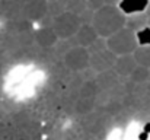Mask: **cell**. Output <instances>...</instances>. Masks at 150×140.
Returning a JSON list of instances; mask_svg holds the SVG:
<instances>
[{"instance_id": "8992f818", "label": "cell", "mask_w": 150, "mask_h": 140, "mask_svg": "<svg viewBox=\"0 0 150 140\" xmlns=\"http://www.w3.org/2000/svg\"><path fill=\"white\" fill-rule=\"evenodd\" d=\"M147 23H149V16L146 12H136V13L127 15L125 26L134 32H139L140 29L146 28Z\"/></svg>"}, {"instance_id": "5b68a950", "label": "cell", "mask_w": 150, "mask_h": 140, "mask_svg": "<svg viewBox=\"0 0 150 140\" xmlns=\"http://www.w3.org/2000/svg\"><path fill=\"white\" fill-rule=\"evenodd\" d=\"M76 35H77L79 44L83 45V47H91L98 38H99L96 29H95L93 25H91V23H85L83 26H80Z\"/></svg>"}, {"instance_id": "7c38bea8", "label": "cell", "mask_w": 150, "mask_h": 140, "mask_svg": "<svg viewBox=\"0 0 150 140\" xmlns=\"http://www.w3.org/2000/svg\"><path fill=\"white\" fill-rule=\"evenodd\" d=\"M136 35H137L139 45H150V26L140 29L139 32H136Z\"/></svg>"}, {"instance_id": "7a4b0ae2", "label": "cell", "mask_w": 150, "mask_h": 140, "mask_svg": "<svg viewBox=\"0 0 150 140\" xmlns=\"http://www.w3.org/2000/svg\"><path fill=\"white\" fill-rule=\"evenodd\" d=\"M137 47H139V41H137L136 32L128 29L127 26H124L122 29L117 31L115 34L106 38V48L111 50L117 55L134 53Z\"/></svg>"}, {"instance_id": "52a82bcc", "label": "cell", "mask_w": 150, "mask_h": 140, "mask_svg": "<svg viewBox=\"0 0 150 140\" xmlns=\"http://www.w3.org/2000/svg\"><path fill=\"white\" fill-rule=\"evenodd\" d=\"M136 58L134 55L131 57L130 54H124V55H120L115 61V70L120 73V75H131L136 69Z\"/></svg>"}, {"instance_id": "ba28073f", "label": "cell", "mask_w": 150, "mask_h": 140, "mask_svg": "<svg viewBox=\"0 0 150 140\" xmlns=\"http://www.w3.org/2000/svg\"><path fill=\"white\" fill-rule=\"evenodd\" d=\"M88 60H89V55H88V53H86L85 50H82V48H74V50H71L70 54L67 55L66 63H67L70 67H73V69H80V67H83V66L88 63Z\"/></svg>"}, {"instance_id": "2e32d148", "label": "cell", "mask_w": 150, "mask_h": 140, "mask_svg": "<svg viewBox=\"0 0 150 140\" xmlns=\"http://www.w3.org/2000/svg\"><path fill=\"white\" fill-rule=\"evenodd\" d=\"M21 1H25V3H28V1H31V0H21Z\"/></svg>"}, {"instance_id": "5bb4252c", "label": "cell", "mask_w": 150, "mask_h": 140, "mask_svg": "<svg viewBox=\"0 0 150 140\" xmlns=\"http://www.w3.org/2000/svg\"><path fill=\"white\" fill-rule=\"evenodd\" d=\"M103 1L108 6H120V3H121V0H103Z\"/></svg>"}, {"instance_id": "30bf717a", "label": "cell", "mask_w": 150, "mask_h": 140, "mask_svg": "<svg viewBox=\"0 0 150 140\" xmlns=\"http://www.w3.org/2000/svg\"><path fill=\"white\" fill-rule=\"evenodd\" d=\"M134 58L137 64L150 67V45H139L134 50Z\"/></svg>"}, {"instance_id": "3957f363", "label": "cell", "mask_w": 150, "mask_h": 140, "mask_svg": "<svg viewBox=\"0 0 150 140\" xmlns=\"http://www.w3.org/2000/svg\"><path fill=\"white\" fill-rule=\"evenodd\" d=\"M80 18L79 15H74L71 12H63L61 15L55 16L54 19V32L61 37V38H67L71 37L74 34H77L79 28H80Z\"/></svg>"}, {"instance_id": "6da1fadb", "label": "cell", "mask_w": 150, "mask_h": 140, "mask_svg": "<svg viewBox=\"0 0 150 140\" xmlns=\"http://www.w3.org/2000/svg\"><path fill=\"white\" fill-rule=\"evenodd\" d=\"M127 15L120 9V6H102L99 10L95 12L92 25L96 29L98 35L102 38H108L117 31L125 26Z\"/></svg>"}, {"instance_id": "9a60e30c", "label": "cell", "mask_w": 150, "mask_h": 140, "mask_svg": "<svg viewBox=\"0 0 150 140\" xmlns=\"http://www.w3.org/2000/svg\"><path fill=\"white\" fill-rule=\"evenodd\" d=\"M146 13H147V16H150V0H149V4H147V7H146V10H144Z\"/></svg>"}, {"instance_id": "4fadbf2b", "label": "cell", "mask_w": 150, "mask_h": 140, "mask_svg": "<svg viewBox=\"0 0 150 140\" xmlns=\"http://www.w3.org/2000/svg\"><path fill=\"white\" fill-rule=\"evenodd\" d=\"M102 6H105V1L103 0H88V9H91L93 12L99 10Z\"/></svg>"}, {"instance_id": "277c9868", "label": "cell", "mask_w": 150, "mask_h": 140, "mask_svg": "<svg viewBox=\"0 0 150 140\" xmlns=\"http://www.w3.org/2000/svg\"><path fill=\"white\" fill-rule=\"evenodd\" d=\"M117 54H114L111 50L105 48V50H100V51H96L92 58H91V64L92 67L96 70V72H106L109 70L112 66H115V58Z\"/></svg>"}, {"instance_id": "e0dca14e", "label": "cell", "mask_w": 150, "mask_h": 140, "mask_svg": "<svg viewBox=\"0 0 150 140\" xmlns=\"http://www.w3.org/2000/svg\"><path fill=\"white\" fill-rule=\"evenodd\" d=\"M147 26H150V16H149V23H147Z\"/></svg>"}, {"instance_id": "8fae6325", "label": "cell", "mask_w": 150, "mask_h": 140, "mask_svg": "<svg viewBox=\"0 0 150 140\" xmlns=\"http://www.w3.org/2000/svg\"><path fill=\"white\" fill-rule=\"evenodd\" d=\"M86 9H88V0H67L66 3V10L74 15H80Z\"/></svg>"}, {"instance_id": "9c48e42d", "label": "cell", "mask_w": 150, "mask_h": 140, "mask_svg": "<svg viewBox=\"0 0 150 140\" xmlns=\"http://www.w3.org/2000/svg\"><path fill=\"white\" fill-rule=\"evenodd\" d=\"M149 4V0H121L120 9L125 15H131L136 12H144Z\"/></svg>"}]
</instances>
